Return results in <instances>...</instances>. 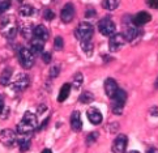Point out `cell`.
Segmentation results:
<instances>
[{"mask_svg": "<svg viewBox=\"0 0 158 153\" xmlns=\"http://www.w3.org/2000/svg\"><path fill=\"white\" fill-rule=\"evenodd\" d=\"M33 33H34V38L42 39V41H47L48 37H50V33H48L47 28L44 25H37V26H34V30H33Z\"/></svg>", "mask_w": 158, "mask_h": 153, "instance_id": "9a60e30c", "label": "cell"}, {"mask_svg": "<svg viewBox=\"0 0 158 153\" xmlns=\"http://www.w3.org/2000/svg\"><path fill=\"white\" fill-rule=\"evenodd\" d=\"M98 30L105 37H112L115 34L116 26H115V24H114V21L112 20L105 17V19H102L98 22Z\"/></svg>", "mask_w": 158, "mask_h": 153, "instance_id": "8992f818", "label": "cell"}, {"mask_svg": "<svg viewBox=\"0 0 158 153\" xmlns=\"http://www.w3.org/2000/svg\"><path fill=\"white\" fill-rule=\"evenodd\" d=\"M10 79H12V68H5L3 70L2 75H0V84L2 85H8L10 83Z\"/></svg>", "mask_w": 158, "mask_h": 153, "instance_id": "ac0fdd59", "label": "cell"}, {"mask_svg": "<svg viewBox=\"0 0 158 153\" xmlns=\"http://www.w3.org/2000/svg\"><path fill=\"white\" fill-rule=\"evenodd\" d=\"M152 20V16L148 13V12H139L136 16L133 17V24L136 26H143L145 24H148V22Z\"/></svg>", "mask_w": 158, "mask_h": 153, "instance_id": "2e32d148", "label": "cell"}, {"mask_svg": "<svg viewBox=\"0 0 158 153\" xmlns=\"http://www.w3.org/2000/svg\"><path fill=\"white\" fill-rule=\"evenodd\" d=\"M126 38H124L123 34H114L112 37H110V41H109V49L112 53L119 50L124 43H126Z\"/></svg>", "mask_w": 158, "mask_h": 153, "instance_id": "8fae6325", "label": "cell"}, {"mask_svg": "<svg viewBox=\"0 0 158 153\" xmlns=\"http://www.w3.org/2000/svg\"><path fill=\"white\" fill-rule=\"evenodd\" d=\"M86 115H88V119L90 121V123L92 124H101L102 123V113H101L98 109H95V107H90V109L86 111Z\"/></svg>", "mask_w": 158, "mask_h": 153, "instance_id": "4fadbf2b", "label": "cell"}, {"mask_svg": "<svg viewBox=\"0 0 158 153\" xmlns=\"http://www.w3.org/2000/svg\"><path fill=\"white\" fill-rule=\"evenodd\" d=\"M98 139V132H90L88 136H86V144L88 145H92L93 143H95Z\"/></svg>", "mask_w": 158, "mask_h": 153, "instance_id": "83f0119b", "label": "cell"}, {"mask_svg": "<svg viewBox=\"0 0 158 153\" xmlns=\"http://www.w3.org/2000/svg\"><path fill=\"white\" fill-rule=\"evenodd\" d=\"M13 2H16V3H22L24 0H13Z\"/></svg>", "mask_w": 158, "mask_h": 153, "instance_id": "ab89813d", "label": "cell"}, {"mask_svg": "<svg viewBox=\"0 0 158 153\" xmlns=\"http://www.w3.org/2000/svg\"><path fill=\"white\" fill-rule=\"evenodd\" d=\"M51 58H52V56H51V54H50L48 51H44V53L42 54V59H43V62H44L46 64L51 62Z\"/></svg>", "mask_w": 158, "mask_h": 153, "instance_id": "d6a6232c", "label": "cell"}, {"mask_svg": "<svg viewBox=\"0 0 158 153\" xmlns=\"http://www.w3.org/2000/svg\"><path fill=\"white\" fill-rule=\"evenodd\" d=\"M73 17H75V7H73L72 3H67L60 12V20L65 24H68L73 20Z\"/></svg>", "mask_w": 158, "mask_h": 153, "instance_id": "30bf717a", "label": "cell"}, {"mask_svg": "<svg viewBox=\"0 0 158 153\" xmlns=\"http://www.w3.org/2000/svg\"><path fill=\"white\" fill-rule=\"evenodd\" d=\"M69 123H71V128L75 132L81 131V130H82V121H81L80 111H73L72 113V114H71V119H69Z\"/></svg>", "mask_w": 158, "mask_h": 153, "instance_id": "5bb4252c", "label": "cell"}, {"mask_svg": "<svg viewBox=\"0 0 158 153\" xmlns=\"http://www.w3.org/2000/svg\"><path fill=\"white\" fill-rule=\"evenodd\" d=\"M33 30H34V28H33L29 22L25 25H22V28H21V34H22V37H24L25 39H30L33 36H34V33H33Z\"/></svg>", "mask_w": 158, "mask_h": 153, "instance_id": "7402d4cb", "label": "cell"}, {"mask_svg": "<svg viewBox=\"0 0 158 153\" xmlns=\"http://www.w3.org/2000/svg\"><path fill=\"white\" fill-rule=\"evenodd\" d=\"M93 33H94V29H93V25L89 24V22L84 21V22H80L76 28V37L80 42L82 41H89L90 38L93 37Z\"/></svg>", "mask_w": 158, "mask_h": 153, "instance_id": "3957f363", "label": "cell"}, {"mask_svg": "<svg viewBox=\"0 0 158 153\" xmlns=\"http://www.w3.org/2000/svg\"><path fill=\"white\" fill-rule=\"evenodd\" d=\"M42 153H52V151H51V149H48V148H46V149H43V151H42Z\"/></svg>", "mask_w": 158, "mask_h": 153, "instance_id": "f35d334b", "label": "cell"}, {"mask_svg": "<svg viewBox=\"0 0 158 153\" xmlns=\"http://www.w3.org/2000/svg\"><path fill=\"white\" fill-rule=\"evenodd\" d=\"M38 126L37 115L33 114L31 111H26L20 123L17 124V134L20 135H29L31 134Z\"/></svg>", "mask_w": 158, "mask_h": 153, "instance_id": "6da1fadb", "label": "cell"}, {"mask_svg": "<svg viewBox=\"0 0 158 153\" xmlns=\"http://www.w3.org/2000/svg\"><path fill=\"white\" fill-rule=\"evenodd\" d=\"M17 32H19V25L15 17L13 16L4 17L2 20V24H0V33L3 34V37L8 39H13L17 36Z\"/></svg>", "mask_w": 158, "mask_h": 153, "instance_id": "7a4b0ae2", "label": "cell"}, {"mask_svg": "<svg viewBox=\"0 0 158 153\" xmlns=\"http://www.w3.org/2000/svg\"><path fill=\"white\" fill-rule=\"evenodd\" d=\"M137 34H139V32H137L136 28L135 26H128L126 29V32L123 33V36H124V38H126L127 42H131L137 37Z\"/></svg>", "mask_w": 158, "mask_h": 153, "instance_id": "ffe728a7", "label": "cell"}, {"mask_svg": "<svg viewBox=\"0 0 158 153\" xmlns=\"http://www.w3.org/2000/svg\"><path fill=\"white\" fill-rule=\"evenodd\" d=\"M59 70H60V68H59L58 66H54L51 70H50V77L54 79V77L58 76V75H59Z\"/></svg>", "mask_w": 158, "mask_h": 153, "instance_id": "1f68e13d", "label": "cell"}, {"mask_svg": "<svg viewBox=\"0 0 158 153\" xmlns=\"http://www.w3.org/2000/svg\"><path fill=\"white\" fill-rule=\"evenodd\" d=\"M126 101H127V93L123 89H119L116 96L112 98V105H111L112 113L116 115H120L123 113V107L126 105Z\"/></svg>", "mask_w": 158, "mask_h": 153, "instance_id": "277c9868", "label": "cell"}, {"mask_svg": "<svg viewBox=\"0 0 158 153\" xmlns=\"http://www.w3.org/2000/svg\"><path fill=\"white\" fill-rule=\"evenodd\" d=\"M3 110H4V100L2 96H0V114L3 113Z\"/></svg>", "mask_w": 158, "mask_h": 153, "instance_id": "d590c367", "label": "cell"}, {"mask_svg": "<svg viewBox=\"0 0 158 153\" xmlns=\"http://www.w3.org/2000/svg\"><path fill=\"white\" fill-rule=\"evenodd\" d=\"M34 54L30 51V49L26 47H21L19 51V59L21 66L25 68V70H30V68L34 66Z\"/></svg>", "mask_w": 158, "mask_h": 153, "instance_id": "5b68a950", "label": "cell"}, {"mask_svg": "<svg viewBox=\"0 0 158 153\" xmlns=\"http://www.w3.org/2000/svg\"><path fill=\"white\" fill-rule=\"evenodd\" d=\"M82 81H84V76L81 72H77L75 76H73V80H72V85L75 87L76 89H78L82 85Z\"/></svg>", "mask_w": 158, "mask_h": 153, "instance_id": "484cf974", "label": "cell"}, {"mask_svg": "<svg viewBox=\"0 0 158 153\" xmlns=\"http://www.w3.org/2000/svg\"><path fill=\"white\" fill-rule=\"evenodd\" d=\"M10 7V0H0V13H4Z\"/></svg>", "mask_w": 158, "mask_h": 153, "instance_id": "f1b7e54d", "label": "cell"}, {"mask_svg": "<svg viewBox=\"0 0 158 153\" xmlns=\"http://www.w3.org/2000/svg\"><path fill=\"white\" fill-rule=\"evenodd\" d=\"M69 92H71V84L67 83L60 88V92H59V96H58V101L59 102H64L67 98H68Z\"/></svg>", "mask_w": 158, "mask_h": 153, "instance_id": "d6986e66", "label": "cell"}, {"mask_svg": "<svg viewBox=\"0 0 158 153\" xmlns=\"http://www.w3.org/2000/svg\"><path fill=\"white\" fill-rule=\"evenodd\" d=\"M93 16H95V11H94L93 8L88 9L86 12H85V17H93Z\"/></svg>", "mask_w": 158, "mask_h": 153, "instance_id": "e575fe53", "label": "cell"}, {"mask_svg": "<svg viewBox=\"0 0 158 153\" xmlns=\"http://www.w3.org/2000/svg\"><path fill=\"white\" fill-rule=\"evenodd\" d=\"M19 145H20V149L22 152H25L30 148V139L29 138H21L19 139Z\"/></svg>", "mask_w": 158, "mask_h": 153, "instance_id": "4316f807", "label": "cell"}, {"mask_svg": "<svg viewBox=\"0 0 158 153\" xmlns=\"http://www.w3.org/2000/svg\"><path fill=\"white\" fill-rule=\"evenodd\" d=\"M127 143H128V139L126 135H118V138L114 140L112 143V152L114 153H124L127 149Z\"/></svg>", "mask_w": 158, "mask_h": 153, "instance_id": "9c48e42d", "label": "cell"}, {"mask_svg": "<svg viewBox=\"0 0 158 153\" xmlns=\"http://www.w3.org/2000/svg\"><path fill=\"white\" fill-rule=\"evenodd\" d=\"M118 90H119V87H118V84H116V81L114 80V79H106V81H105V92H106L107 97L112 100L116 96Z\"/></svg>", "mask_w": 158, "mask_h": 153, "instance_id": "7c38bea8", "label": "cell"}, {"mask_svg": "<svg viewBox=\"0 0 158 153\" xmlns=\"http://www.w3.org/2000/svg\"><path fill=\"white\" fill-rule=\"evenodd\" d=\"M156 88H158V80H157V84H156Z\"/></svg>", "mask_w": 158, "mask_h": 153, "instance_id": "b9f144b4", "label": "cell"}, {"mask_svg": "<svg viewBox=\"0 0 158 153\" xmlns=\"http://www.w3.org/2000/svg\"><path fill=\"white\" fill-rule=\"evenodd\" d=\"M54 17H55V13L52 12L51 9H44V12H43V19L44 20H47V21H51L54 20Z\"/></svg>", "mask_w": 158, "mask_h": 153, "instance_id": "4dcf8cb0", "label": "cell"}, {"mask_svg": "<svg viewBox=\"0 0 158 153\" xmlns=\"http://www.w3.org/2000/svg\"><path fill=\"white\" fill-rule=\"evenodd\" d=\"M146 3H148L149 7L158 9V0H146Z\"/></svg>", "mask_w": 158, "mask_h": 153, "instance_id": "836d02e7", "label": "cell"}, {"mask_svg": "<svg viewBox=\"0 0 158 153\" xmlns=\"http://www.w3.org/2000/svg\"><path fill=\"white\" fill-rule=\"evenodd\" d=\"M35 13V9H34V7L33 5H30V4H24L22 7L20 8V15L22 16V17H30V16H33Z\"/></svg>", "mask_w": 158, "mask_h": 153, "instance_id": "44dd1931", "label": "cell"}, {"mask_svg": "<svg viewBox=\"0 0 158 153\" xmlns=\"http://www.w3.org/2000/svg\"><path fill=\"white\" fill-rule=\"evenodd\" d=\"M128 153H140V152H137V151H131V152H128Z\"/></svg>", "mask_w": 158, "mask_h": 153, "instance_id": "60d3db41", "label": "cell"}, {"mask_svg": "<svg viewBox=\"0 0 158 153\" xmlns=\"http://www.w3.org/2000/svg\"><path fill=\"white\" fill-rule=\"evenodd\" d=\"M16 140H17V136H16V132L12 131V130H3L0 132V143L7 145V147H13L16 144Z\"/></svg>", "mask_w": 158, "mask_h": 153, "instance_id": "ba28073f", "label": "cell"}, {"mask_svg": "<svg viewBox=\"0 0 158 153\" xmlns=\"http://www.w3.org/2000/svg\"><path fill=\"white\" fill-rule=\"evenodd\" d=\"M150 114H152V115H154V117L158 115V109H157V107H153V109L150 110Z\"/></svg>", "mask_w": 158, "mask_h": 153, "instance_id": "8d00e7d4", "label": "cell"}, {"mask_svg": "<svg viewBox=\"0 0 158 153\" xmlns=\"http://www.w3.org/2000/svg\"><path fill=\"white\" fill-rule=\"evenodd\" d=\"M29 49L34 55H42L43 54V49H44V41L34 38L30 42V47Z\"/></svg>", "mask_w": 158, "mask_h": 153, "instance_id": "e0dca14e", "label": "cell"}, {"mask_svg": "<svg viewBox=\"0 0 158 153\" xmlns=\"http://www.w3.org/2000/svg\"><path fill=\"white\" fill-rule=\"evenodd\" d=\"M120 0H103L102 2V7L106 11H115L118 7H119Z\"/></svg>", "mask_w": 158, "mask_h": 153, "instance_id": "603a6c76", "label": "cell"}, {"mask_svg": "<svg viewBox=\"0 0 158 153\" xmlns=\"http://www.w3.org/2000/svg\"><path fill=\"white\" fill-rule=\"evenodd\" d=\"M54 46H55V49H58V50L63 49L64 47L63 38H61V37H55V39H54Z\"/></svg>", "mask_w": 158, "mask_h": 153, "instance_id": "f546056e", "label": "cell"}, {"mask_svg": "<svg viewBox=\"0 0 158 153\" xmlns=\"http://www.w3.org/2000/svg\"><path fill=\"white\" fill-rule=\"evenodd\" d=\"M81 49H82V51L85 53V55H88V56H92L93 55V49H94V46H93V43H92V41H82L81 42Z\"/></svg>", "mask_w": 158, "mask_h": 153, "instance_id": "cb8c5ba5", "label": "cell"}, {"mask_svg": "<svg viewBox=\"0 0 158 153\" xmlns=\"http://www.w3.org/2000/svg\"><path fill=\"white\" fill-rule=\"evenodd\" d=\"M29 76L26 75V73H20V75L16 76L15 81L12 84V88L13 90H16V92H24L25 89H27V87H29Z\"/></svg>", "mask_w": 158, "mask_h": 153, "instance_id": "52a82bcc", "label": "cell"}, {"mask_svg": "<svg viewBox=\"0 0 158 153\" xmlns=\"http://www.w3.org/2000/svg\"><path fill=\"white\" fill-rule=\"evenodd\" d=\"M146 153H158V149L153 147V148H149L148 151H146Z\"/></svg>", "mask_w": 158, "mask_h": 153, "instance_id": "74e56055", "label": "cell"}, {"mask_svg": "<svg viewBox=\"0 0 158 153\" xmlns=\"http://www.w3.org/2000/svg\"><path fill=\"white\" fill-rule=\"evenodd\" d=\"M78 101H80L81 104L86 105V104H90V102L94 101V96L90 92H84V93H81L80 97H78Z\"/></svg>", "mask_w": 158, "mask_h": 153, "instance_id": "d4e9b609", "label": "cell"}]
</instances>
